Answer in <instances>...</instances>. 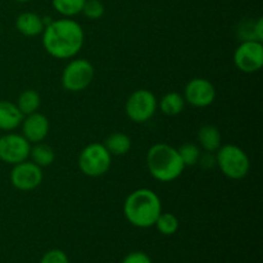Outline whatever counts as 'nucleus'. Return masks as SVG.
<instances>
[{"mask_svg":"<svg viewBox=\"0 0 263 263\" xmlns=\"http://www.w3.org/2000/svg\"><path fill=\"white\" fill-rule=\"evenodd\" d=\"M41 35L45 51L57 59L73 58L85 43L84 28L72 18L50 21Z\"/></svg>","mask_w":263,"mask_h":263,"instance_id":"nucleus-1","label":"nucleus"},{"mask_svg":"<svg viewBox=\"0 0 263 263\" xmlns=\"http://www.w3.org/2000/svg\"><path fill=\"white\" fill-rule=\"evenodd\" d=\"M162 213V202L156 192L148 187L134 190L123 203V215L133 226L148 229L154 226Z\"/></svg>","mask_w":263,"mask_h":263,"instance_id":"nucleus-2","label":"nucleus"},{"mask_svg":"<svg viewBox=\"0 0 263 263\" xmlns=\"http://www.w3.org/2000/svg\"><path fill=\"white\" fill-rule=\"evenodd\" d=\"M146 167L152 177L161 182L175 181L185 170L177 149L166 143L154 144L149 148Z\"/></svg>","mask_w":263,"mask_h":263,"instance_id":"nucleus-3","label":"nucleus"},{"mask_svg":"<svg viewBox=\"0 0 263 263\" xmlns=\"http://www.w3.org/2000/svg\"><path fill=\"white\" fill-rule=\"evenodd\" d=\"M216 166H218L221 172L229 179L241 180L251 170V161L240 146L225 144L216 152Z\"/></svg>","mask_w":263,"mask_h":263,"instance_id":"nucleus-4","label":"nucleus"},{"mask_svg":"<svg viewBox=\"0 0 263 263\" xmlns=\"http://www.w3.org/2000/svg\"><path fill=\"white\" fill-rule=\"evenodd\" d=\"M112 166V156L104 144L91 143L85 146L79 156V168L89 177H99L107 174Z\"/></svg>","mask_w":263,"mask_h":263,"instance_id":"nucleus-5","label":"nucleus"},{"mask_svg":"<svg viewBox=\"0 0 263 263\" xmlns=\"http://www.w3.org/2000/svg\"><path fill=\"white\" fill-rule=\"evenodd\" d=\"M94 74V67L87 59H72L63 69L62 86L69 92L84 91L91 85Z\"/></svg>","mask_w":263,"mask_h":263,"instance_id":"nucleus-6","label":"nucleus"},{"mask_svg":"<svg viewBox=\"0 0 263 263\" xmlns=\"http://www.w3.org/2000/svg\"><path fill=\"white\" fill-rule=\"evenodd\" d=\"M158 109V100L156 95L146 89L135 90L127 98L125 112L127 117L135 123H144L151 120Z\"/></svg>","mask_w":263,"mask_h":263,"instance_id":"nucleus-7","label":"nucleus"},{"mask_svg":"<svg viewBox=\"0 0 263 263\" xmlns=\"http://www.w3.org/2000/svg\"><path fill=\"white\" fill-rule=\"evenodd\" d=\"M234 64L244 73L258 72L263 66V44L257 40H243L234 51Z\"/></svg>","mask_w":263,"mask_h":263,"instance_id":"nucleus-8","label":"nucleus"},{"mask_svg":"<svg viewBox=\"0 0 263 263\" xmlns=\"http://www.w3.org/2000/svg\"><path fill=\"white\" fill-rule=\"evenodd\" d=\"M31 144L25 136L14 133H7L0 136V161L7 164L21 163L30 157Z\"/></svg>","mask_w":263,"mask_h":263,"instance_id":"nucleus-9","label":"nucleus"},{"mask_svg":"<svg viewBox=\"0 0 263 263\" xmlns=\"http://www.w3.org/2000/svg\"><path fill=\"white\" fill-rule=\"evenodd\" d=\"M43 168L32 161H23L13 166L10 171V182L21 192H31L43 182Z\"/></svg>","mask_w":263,"mask_h":263,"instance_id":"nucleus-10","label":"nucleus"},{"mask_svg":"<svg viewBox=\"0 0 263 263\" xmlns=\"http://www.w3.org/2000/svg\"><path fill=\"white\" fill-rule=\"evenodd\" d=\"M185 103L195 108H205L216 99V87L210 80L195 77L190 80L184 89Z\"/></svg>","mask_w":263,"mask_h":263,"instance_id":"nucleus-11","label":"nucleus"},{"mask_svg":"<svg viewBox=\"0 0 263 263\" xmlns=\"http://www.w3.org/2000/svg\"><path fill=\"white\" fill-rule=\"evenodd\" d=\"M21 126H22V135L30 144L41 143L48 136L50 130L48 117L39 112L25 116Z\"/></svg>","mask_w":263,"mask_h":263,"instance_id":"nucleus-12","label":"nucleus"},{"mask_svg":"<svg viewBox=\"0 0 263 263\" xmlns=\"http://www.w3.org/2000/svg\"><path fill=\"white\" fill-rule=\"evenodd\" d=\"M15 28L20 33L27 37H33L40 33H43L45 28L44 23V17L36 14L33 12H25L21 13L15 20Z\"/></svg>","mask_w":263,"mask_h":263,"instance_id":"nucleus-13","label":"nucleus"},{"mask_svg":"<svg viewBox=\"0 0 263 263\" xmlns=\"http://www.w3.org/2000/svg\"><path fill=\"white\" fill-rule=\"evenodd\" d=\"M25 116L18 109L17 104L9 100H0V130L9 131L20 127Z\"/></svg>","mask_w":263,"mask_h":263,"instance_id":"nucleus-14","label":"nucleus"},{"mask_svg":"<svg viewBox=\"0 0 263 263\" xmlns=\"http://www.w3.org/2000/svg\"><path fill=\"white\" fill-rule=\"evenodd\" d=\"M198 143L208 153H215L222 145L220 130L213 125H204L198 131Z\"/></svg>","mask_w":263,"mask_h":263,"instance_id":"nucleus-15","label":"nucleus"},{"mask_svg":"<svg viewBox=\"0 0 263 263\" xmlns=\"http://www.w3.org/2000/svg\"><path fill=\"white\" fill-rule=\"evenodd\" d=\"M103 144L110 153V156H125L131 149L130 136L120 133V131L110 134Z\"/></svg>","mask_w":263,"mask_h":263,"instance_id":"nucleus-16","label":"nucleus"},{"mask_svg":"<svg viewBox=\"0 0 263 263\" xmlns=\"http://www.w3.org/2000/svg\"><path fill=\"white\" fill-rule=\"evenodd\" d=\"M185 99L180 92L171 91L167 92L166 95H163V98L161 99V102L158 103V107L161 108V112L163 115L170 116H177L184 110L185 108Z\"/></svg>","mask_w":263,"mask_h":263,"instance_id":"nucleus-17","label":"nucleus"},{"mask_svg":"<svg viewBox=\"0 0 263 263\" xmlns=\"http://www.w3.org/2000/svg\"><path fill=\"white\" fill-rule=\"evenodd\" d=\"M15 104H17L18 109L21 110L23 116L32 115V113L37 112L41 105L40 94L33 89L23 90L20 94V97H18Z\"/></svg>","mask_w":263,"mask_h":263,"instance_id":"nucleus-18","label":"nucleus"},{"mask_svg":"<svg viewBox=\"0 0 263 263\" xmlns=\"http://www.w3.org/2000/svg\"><path fill=\"white\" fill-rule=\"evenodd\" d=\"M30 157L33 163L37 164L39 167H49L55 161V152L50 145L44 143H37L31 146Z\"/></svg>","mask_w":263,"mask_h":263,"instance_id":"nucleus-19","label":"nucleus"},{"mask_svg":"<svg viewBox=\"0 0 263 263\" xmlns=\"http://www.w3.org/2000/svg\"><path fill=\"white\" fill-rule=\"evenodd\" d=\"M86 0H51L54 10L66 18L74 17L82 12Z\"/></svg>","mask_w":263,"mask_h":263,"instance_id":"nucleus-20","label":"nucleus"},{"mask_svg":"<svg viewBox=\"0 0 263 263\" xmlns=\"http://www.w3.org/2000/svg\"><path fill=\"white\" fill-rule=\"evenodd\" d=\"M154 226L157 228V230L162 234V235H174L177 233L180 228L179 218L174 215V213L170 212H162L161 215L157 218Z\"/></svg>","mask_w":263,"mask_h":263,"instance_id":"nucleus-21","label":"nucleus"},{"mask_svg":"<svg viewBox=\"0 0 263 263\" xmlns=\"http://www.w3.org/2000/svg\"><path fill=\"white\" fill-rule=\"evenodd\" d=\"M177 152H179V156L185 167L195 166V164L199 162L200 156H202V152H200L199 146L195 145V144L193 143L182 144V145L177 149Z\"/></svg>","mask_w":263,"mask_h":263,"instance_id":"nucleus-22","label":"nucleus"},{"mask_svg":"<svg viewBox=\"0 0 263 263\" xmlns=\"http://www.w3.org/2000/svg\"><path fill=\"white\" fill-rule=\"evenodd\" d=\"M104 12L105 8L100 0H86L81 13H84L85 17L89 18V20L95 21L102 18L104 15Z\"/></svg>","mask_w":263,"mask_h":263,"instance_id":"nucleus-23","label":"nucleus"},{"mask_svg":"<svg viewBox=\"0 0 263 263\" xmlns=\"http://www.w3.org/2000/svg\"><path fill=\"white\" fill-rule=\"evenodd\" d=\"M40 263H69L68 256L61 249H51L41 257Z\"/></svg>","mask_w":263,"mask_h":263,"instance_id":"nucleus-24","label":"nucleus"},{"mask_svg":"<svg viewBox=\"0 0 263 263\" xmlns=\"http://www.w3.org/2000/svg\"><path fill=\"white\" fill-rule=\"evenodd\" d=\"M122 263H152L151 257L144 252H131L125 258L122 259Z\"/></svg>","mask_w":263,"mask_h":263,"instance_id":"nucleus-25","label":"nucleus"},{"mask_svg":"<svg viewBox=\"0 0 263 263\" xmlns=\"http://www.w3.org/2000/svg\"><path fill=\"white\" fill-rule=\"evenodd\" d=\"M252 37L253 40L257 41H263V20L262 18H258L257 22L254 23L253 27H252Z\"/></svg>","mask_w":263,"mask_h":263,"instance_id":"nucleus-26","label":"nucleus"},{"mask_svg":"<svg viewBox=\"0 0 263 263\" xmlns=\"http://www.w3.org/2000/svg\"><path fill=\"white\" fill-rule=\"evenodd\" d=\"M199 162L205 168H211V167L216 166V156H212V153H208L207 152L205 156H200Z\"/></svg>","mask_w":263,"mask_h":263,"instance_id":"nucleus-27","label":"nucleus"},{"mask_svg":"<svg viewBox=\"0 0 263 263\" xmlns=\"http://www.w3.org/2000/svg\"><path fill=\"white\" fill-rule=\"evenodd\" d=\"M14 2H17V3H27V2H30V0H14Z\"/></svg>","mask_w":263,"mask_h":263,"instance_id":"nucleus-28","label":"nucleus"},{"mask_svg":"<svg viewBox=\"0 0 263 263\" xmlns=\"http://www.w3.org/2000/svg\"><path fill=\"white\" fill-rule=\"evenodd\" d=\"M0 32H2V28H0Z\"/></svg>","mask_w":263,"mask_h":263,"instance_id":"nucleus-29","label":"nucleus"}]
</instances>
